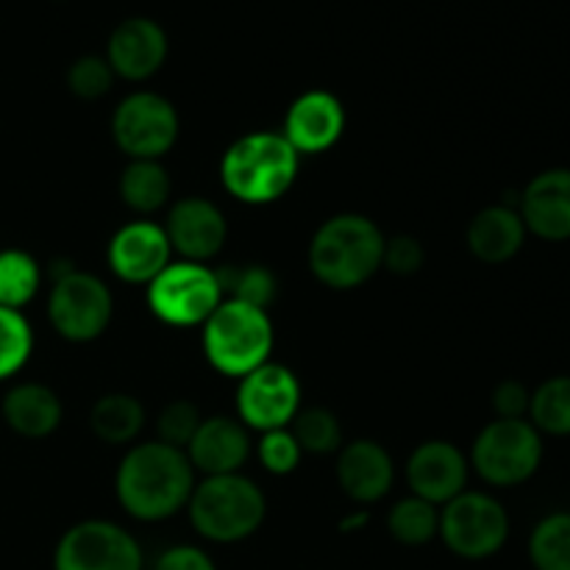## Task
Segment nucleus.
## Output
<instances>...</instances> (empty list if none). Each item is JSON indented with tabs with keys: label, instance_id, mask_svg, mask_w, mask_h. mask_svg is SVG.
<instances>
[{
	"label": "nucleus",
	"instance_id": "1",
	"mask_svg": "<svg viewBox=\"0 0 570 570\" xmlns=\"http://www.w3.org/2000/svg\"><path fill=\"white\" fill-rule=\"evenodd\" d=\"M195 490V468L181 449L154 440L126 451L115 476L122 510L142 523H159L187 510Z\"/></svg>",
	"mask_w": 570,
	"mask_h": 570
},
{
	"label": "nucleus",
	"instance_id": "32",
	"mask_svg": "<svg viewBox=\"0 0 570 570\" xmlns=\"http://www.w3.org/2000/svg\"><path fill=\"white\" fill-rule=\"evenodd\" d=\"M115 70L109 67L106 56H78L67 70V87L81 100H100L115 87Z\"/></svg>",
	"mask_w": 570,
	"mask_h": 570
},
{
	"label": "nucleus",
	"instance_id": "31",
	"mask_svg": "<svg viewBox=\"0 0 570 570\" xmlns=\"http://www.w3.org/2000/svg\"><path fill=\"white\" fill-rule=\"evenodd\" d=\"M33 351V328L17 309L0 306V382L17 376Z\"/></svg>",
	"mask_w": 570,
	"mask_h": 570
},
{
	"label": "nucleus",
	"instance_id": "14",
	"mask_svg": "<svg viewBox=\"0 0 570 570\" xmlns=\"http://www.w3.org/2000/svg\"><path fill=\"white\" fill-rule=\"evenodd\" d=\"M111 273L120 282L145 284L148 287L173 262L170 239L165 226L154 220H131L117 228L106 248Z\"/></svg>",
	"mask_w": 570,
	"mask_h": 570
},
{
	"label": "nucleus",
	"instance_id": "2",
	"mask_svg": "<svg viewBox=\"0 0 570 570\" xmlns=\"http://www.w3.org/2000/svg\"><path fill=\"white\" fill-rule=\"evenodd\" d=\"M384 234L360 212H340L323 220L309 243V271L323 287L356 289L382 271Z\"/></svg>",
	"mask_w": 570,
	"mask_h": 570
},
{
	"label": "nucleus",
	"instance_id": "3",
	"mask_svg": "<svg viewBox=\"0 0 570 570\" xmlns=\"http://www.w3.org/2000/svg\"><path fill=\"white\" fill-rule=\"evenodd\" d=\"M301 156L282 131H250L234 139L220 159V181L232 198L267 206L293 189Z\"/></svg>",
	"mask_w": 570,
	"mask_h": 570
},
{
	"label": "nucleus",
	"instance_id": "13",
	"mask_svg": "<svg viewBox=\"0 0 570 570\" xmlns=\"http://www.w3.org/2000/svg\"><path fill=\"white\" fill-rule=\"evenodd\" d=\"M165 232L170 239V248L181 259L206 265L226 245L228 223L215 200L204 198V195H189V198L176 200L170 206Z\"/></svg>",
	"mask_w": 570,
	"mask_h": 570
},
{
	"label": "nucleus",
	"instance_id": "15",
	"mask_svg": "<svg viewBox=\"0 0 570 570\" xmlns=\"http://www.w3.org/2000/svg\"><path fill=\"white\" fill-rule=\"evenodd\" d=\"M471 462L449 440H426L406 460V484L412 495L434 507H445L468 490Z\"/></svg>",
	"mask_w": 570,
	"mask_h": 570
},
{
	"label": "nucleus",
	"instance_id": "16",
	"mask_svg": "<svg viewBox=\"0 0 570 570\" xmlns=\"http://www.w3.org/2000/svg\"><path fill=\"white\" fill-rule=\"evenodd\" d=\"M167 50H170V42L159 22L150 17H128L109 33L106 61L117 78L148 81L161 70Z\"/></svg>",
	"mask_w": 570,
	"mask_h": 570
},
{
	"label": "nucleus",
	"instance_id": "30",
	"mask_svg": "<svg viewBox=\"0 0 570 570\" xmlns=\"http://www.w3.org/2000/svg\"><path fill=\"white\" fill-rule=\"evenodd\" d=\"M529 560L534 570H570V512H554L534 527Z\"/></svg>",
	"mask_w": 570,
	"mask_h": 570
},
{
	"label": "nucleus",
	"instance_id": "24",
	"mask_svg": "<svg viewBox=\"0 0 570 570\" xmlns=\"http://www.w3.org/2000/svg\"><path fill=\"white\" fill-rule=\"evenodd\" d=\"M89 429L106 445H131L145 429V406L137 395L106 393L89 412Z\"/></svg>",
	"mask_w": 570,
	"mask_h": 570
},
{
	"label": "nucleus",
	"instance_id": "4",
	"mask_svg": "<svg viewBox=\"0 0 570 570\" xmlns=\"http://www.w3.org/2000/svg\"><path fill=\"white\" fill-rule=\"evenodd\" d=\"M187 512L200 538L232 546L259 532L267 515V499L259 484L243 473L204 476L195 482Z\"/></svg>",
	"mask_w": 570,
	"mask_h": 570
},
{
	"label": "nucleus",
	"instance_id": "26",
	"mask_svg": "<svg viewBox=\"0 0 570 570\" xmlns=\"http://www.w3.org/2000/svg\"><path fill=\"white\" fill-rule=\"evenodd\" d=\"M42 287V267L28 250H0V306L22 312Z\"/></svg>",
	"mask_w": 570,
	"mask_h": 570
},
{
	"label": "nucleus",
	"instance_id": "11",
	"mask_svg": "<svg viewBox=\"0 0 570 570\" xmlns=\"http://www.w3.org/2000/svg\"><path fill=\"white\" fill-rule=\"evenodd\" d=\"M145 557L137 538L120 523H76L59 538L53 551V570H142Z\"/></svg>",
	"mask_w": 570,
	"mask_h": 570
},
{
	"label": "nucleus",
	"instance_id": "6",
	"mask_svg": "<svg viewBox=\"0 0 570 570\" xmlns=\"http://www.w3.org/2000/svg\"><path fill=\"white\" fill-rule=\"evenodd\" d=\"M115 315V295L95 273L65 267L53 276L48 295V321L67 343H92L104 337Z\"/></svg>",
	"mask_w": 570,
	"mask_h": 570
},
{
	"label": "nucleus",
	"instance_id": "35",
	"mask_svg": "<svg viewBox=\"0 0 570 570\" xmlns=\"http://www.w3.org/2000/svg\"><path fill=\"white\" fill-rule=\"evenodd\" d=\"M426 262V250H423L421 239L412 234H395V237L384 239V271L395 273V276H415Z\"/></svg>",
	"mask_w": 570,
	"mask_h": 570
},
{
	"label": "nucleus",
	"instance_id": "23",
	"mask_svg": "<svg viewBox=\"0 0 570 570\" xmlns=\"http://www.w3.org/2000/svg\"><path fill=\"white\" fill-rule=\"evenodd\" d=\"M117 193L134 215H154L170 200V173L161 159H128L117 181Z\"/></svg>",
	"mask_w": 570,
	"mask_h": 570
},
{
	"label": "nucleus",
	"instance_id": "29",
	"mask_svg": "<svg viewBox=\"0 0 570 570\" xmlns=\"http://www.w3.org/2000/svg\"><path fill=\"white\" fill-rule=\"evenodd\" d=\"M529 417L538 432L568 438L570 434V376H554L532 393Z\"/></svg>",
	"mask_w": 570,
	"mask_h": 570
},
{
	"label": "nucleus",
	"instance_id": "28",
	"mask_svg": "<svg viewBox=\"0 0 570 570\" xmlns=\"http://www.w3.org/2000/svg\"><path fill=\"white\" fill-rule=\"evenodd\" d=\"M289 432L298 440L304 454H337L343 449V426H340L337 415L326 406H301L298 415L289 423Z\"/></svg>",
	"mask_w": 570,
	"mask_h": 570
},
{
	"label": "nucleus",
	"instance_id": "22",
	"mask_svg": "<svg viewBox=\"0 0 570 570\" xmlns=\"http://www.w3.org/2000/svg\"><path fill=\"white\" fill-rule=\"evenodd\" d=\"M6 426L26 440H45L61 426L65 406L56 390L39 382H22L6 393L0 404Z\"/></svg>",
	"mask_w": 570,
	"mask_h": 570
},
{
	"label": "nucleus",
	"instance_id": "9",
	"mask_svg": "<svg viewBox=\"0 0 570 570\" xmlns=\"http://www.w3.org/2000/svg\"><path fill=\"white\" fill-rule=\"evenodd\" d=\"M440 538L460 560H488L510 538V515L499 499L465 490L440 507Z\"/></svg>",
	"mask_w": 570,
	"mask_h": 570
},
{
	"label": "nucleus",
	"instance_id": "33",
	"mask_svg": "<svg viewBox=\"0 0 570 570\" xmlns=\"http://www.w3.org/2000/svg\"><path fill=\"white\" fill-rule=\"evenodd\" d=\"M200 421H204V415H200V410L193 401L176 399L156 417V434H159L161 443L184 451L189 445V440L195 438V432H198Z\"/></svg>",
	"mask_w": 570,
	"mask_h": 570
},
{
	"label": "nucleus",
	"instance_id": "12",
	"mask_svg": "<svg viewBox=\"0 0 570 570\" xmlns=\"http://www.w3.org/2000/svg\"><path fill=\"white\" fill-rule=\"evenodd\" d=\"M301 410V382L289 367L265 362L239 379L237 417L254 432L287 429Z\"/></svg>",
	"mask_w": 570,
	"mask_h": 570
},
{
	"label": "nucleus",
	"instance_id": "34",
	"mask_svg": "<svg viewBox=\"0 0 570 570\" xmlns=\"http://www.w3.org/2000/svg\"><path fill=\"white\" fill-rule=\"evenodd\" d=\"M259 462L267 473L273 476H289L295 468L304 460L298 440L293 438L289 429H276V432H265L259 440Z\"/></svg>",
	"mask_w": 570,
	"mask_h": 570
},
{
	"label": "nucleus",
	"instance_id": "20",
	"mask_svg": "<svg viewBox=\"0 0 570 570\" xmlns=\"http://www.w3.org/2000/svg\"><path fill=\"white\" fill-rule=\"evenodd\" d=\"M184 454L193 462L195 473L200 476H226V473H239L250 456L248 429L239 417L215 415L204 417L184 449Z\"/></svg>",
	"mask_w": 570,
	"mask_h": 570
},
{
	"label": "nucleus",
	"instance_id": "38",
	"mask_svg": "<svg viewBox=\"0 0 570 570\" xmlns=\"http://www.w3.org/2000/svg\"><path fill=\"white\" fill-rule=\"evenodd\" d=\"M367 523V512L365 510H356L354 515L343 518V523H340V532H356V529H362Z\"/></svg>",
	"mask_w": 570,
	"mask_h": 570
},
{
	"label": "nucleus",
	"instance_id": "25",
	"mask_svg": "<svg viewBox=\"0 0 570 570\" xmlns=\"http://www.w3.org/2000/svg\"><path fill=\"white\" fill-rule=\"evenodd\" d=\"M217 282H220L223 298L239 301V304L256 306V309H267L278 295L276 273L259 262H245V265H228L220 267Z\"/></svg>",
	"mask_w": 570,
	"mask_h": 570
},
{
	"label": "nucleus",
	"instance_id": "37",
	"mask_svg": "<svg viewBox=\"0 0 570 570\" xmlns=\"http://www.w3.org/2000/svg\"><path fill=\"white\" fill-rule=\"evenodd\" d=\"M154 570H217L212 557L198 546H170L156 557Z\"/></svg>",
	"mask_w": 570,
	"mask_h": 570
},
{
	"label": "nucleus",
	"instance_id": "21",
	"mask_svg": "<svg viewBox=\"0 0 570 570\" xmlns=\"http://www.w3.org/2000/svg\"><path fill=\"white\" fill-rule=\"evenodd\" d=\"M527 226L515 206L495 204L476 212L468 226V250L484 265H504L527 243Z\"/></svg>",
	"mask_w": 570,
	"mask_h": 570
},
{
	"label": "nucleus",
	"instance_id": "5",
	"mask_svg": "<svg viewBox=\"0 0 570 570\" xmlns=\"http://www.w3.org/2000/svg\"><path fill=\"white\" fill-rule=\"evenodd\" d=\"M273 343H276V332H273L267 309L226 298L212 312L200 334L206 362L217 373L232 379L248 376L250 371L271 362Z\"/></svg>",
	"mask_w": 570,
	"mask_h": 570
},
{
	"label": "nucleus",
	"instance_id": "10",
	"mask_svg": "<svg viewBox=\"0 0 570 570\" xmlns=\"http://www.w3.org/2000/svg\"><path fill=\"white\" fill-rule=\"evenodd\" d=\"M181 120L165 95L139 89L122 98L111 115V137L128 159H165L178 142Z\"/></svg>",
	"mask_w": 570,
	"mask_h": 570
},
{
	"label": "nucleus",
	"instance_id": "36",
	"mask_svg": "<svg viewBox=\"0 0 570 570\" xmlns=\"http://www.w3.org/2000/svg\"><path fill=\"white\" fill-rule=\"evenodd\" d=\"M529 404H532V393L515 379H504L493 390V410L501 421H523L529 415Z\"/></svg>",
	"mask_w": 570,
	"mask_h": 570
},
{
	"label": "nucleus",
	"instance_id": "17",
	"mask_svg": "<svg viewBox=\"0 0 570 570\" xmlns=\"http://www.w3.org/2000/svg\"><path fill=\"white\" fill-rule=\"evenodd\" d=\"M282 134L298 156L323 154L345 134V106L328 89H309L293 100Z\"/></svg>",
	"mask_w": 570,
	"mask_h": 570
},
{
	"label": "nucleus",
	"instance_id": "19",
	"mask_svg": "<svg viewBox=\"0 0 570 570\" xmlns=\"http://www.w3.org/2000/svg\"><path fill=\"white\" fill-rule=\"evenodd\" d=\"M395 462L376 440H351L337 451V484L354 504L367 507L393 490Z\"/></svg>",
	"mask_w": 570,
	"mask_h": 570
},
{
	"label": "nucleus",
	"instance_id": "18",
	"mask_svg": "<svg viewBox=\"0 0 570 570\" xmlns=\"http://www.w3.org/2000/svg\"><path fill=\"white\" fill-rule=\"evenodd\" d=\"M518 215L529 234L549 243L570 239V170L551 167L538 173L518 200Z\"/></svg>",
	"mask_w": 570,
	"mask_h": 570
},
{
	"label": "nucleus",
	"instance_id": "8",
	"mask_svg": "<svg viewBox=\"0 0 570 570\" xmlns=\"http://www.w3.org/2000/svg\"><path fill=\"white\" fill-rule=\"evenodd\" d=\"M223 304L217 273L200 262L176 259L148 284V309L167 326H204Z\"/></svg>",
	"mask_w": 570,
	"mask_h": 570
},
{
	"label": "nucleus",
	"instance_id": "7",
	"mask_svg": "<svg viewBox=\"0 0 570 570\" xmlns=\"http://www.w3.org/2000/svg\"><path fill=\"white\" fill-rule=\"evenodd\" d=\"M471 468L493 488H515L529 482L543 462V438L523 421H490L476 434L471 449Z\"/></svg>",
	"mask_w": 570,
	"mask_h": 570
},
{
	"label": "nucleus",
	"instance_id": "27",
	"mask_svg": "<svg viewBox=\"0 0 570 570\" xmlns=\"http://www.w3.org/2000/svg\"><path fill=\"white\" fill-rule=\"evenodd\" d=\"M387 532L395 543L421 549L440 534V507L429 504L417 495H406V499L395 501V507L390 510Z\"/></svg>",
	"mask_w": 570,
	"mask_h": 570
}]
</instances>
